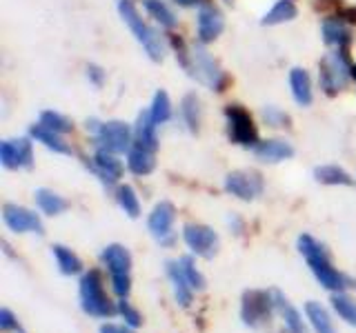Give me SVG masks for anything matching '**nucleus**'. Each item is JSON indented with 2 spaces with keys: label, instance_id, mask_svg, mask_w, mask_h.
I'll return each instance as SVG.
<instances>
[{
  "label": "nucleus",
  "instance_id": "obj_23",
  "mask_svg": "<svg viewBox=\"0 0 356 333\" xmlns=\"http://www.w3.org/2000/svg\"><path fill=\"white\" fill-rule=\"evenodd\" d=\"M127 166L136 176H149L156 166V151L145 149L140 144H131V149L127 151Z\"/></svg>",
  "mask_w": 356,
  "mask_h": 333
},
{
  "label": "nucleus",
  "instance_id": "obj_28",
  "mask_svg": "<svg viewBox=\"0 0 356 333\" xmlns=\"http://www.w3.org/2000/svg\"><path fill=\"white\" fill-rule=\"evenodd\" d=\"M278 316H281L287 333H309L307 320H303V314H300L292 302H287V300L278 307Z\"/></svg>",
  "mask_w": 356,
  "mask_h": 333
},
{
  "label": "nucleus",
  "instance_id": "obj_15",
  "mask_svg": "<svg viewBox=\"0 0 356 333\" xmlns=\"http://www.w3.org/2000/svg\"><path fill=\"white\" fill-rule=\"evenodd\" d=\"M222 29H225V18H222L220 9L214 5H200L198 18H196L198 42H203V44L214 42L222 33Z\"/></svg>",
  "mask_w": 356,
  "mask_h": 333
},
{
  "label": "nucleus",
  "instance_id": "obj_11",
  "mask_svg": "<svg viewBox=\"0 0 356 333\" xmlns=\"http://www.w3.org/2000/svg\"><path fill=\"white\" fill-rule=\"evenodd\" d=\"M174 220H176V209L172 203H167V200H163V203H159L152 214L147 218V229L152 236L159 240L163 247H172L176 236H174Z\"/></svg>",
  "mask_w": 356,
  "mask_h": 333
},
{
  "label": "nucleus",
  "instance_id": "obj_2",
  "mask_svg": "<svg viewBox=\"0 0 356 333\" xmlns=\"http://www.w3.org/2000/svg\"><path fill=\"white\" fill-rule=\"evenodd\" d=\"M118 14H120L122 20H125V25L129 27V31L134 33V38L143 44V49H145V53L149 56V60L161 62L165 58V53H167V44H165L161 33L143 20L136 5H134V0H118Z\"/></svg>",
  "mask_w": 356,
  "mask_h": 333
},
{
  "label": "nucleus",
  "instance_id": "obj_42",
  "mask_svg": "<svg viewBox=\"0 0 356 333\" xmlns=\"http://www.w3.org/2000/svg\"><path fill=\"white\" fill-rule=\"evenodd\" d=\"M176 5H181V7H196V5H200L203 0H174Z\"/></svg>",
  "mask_w": 356,
  "mask_h": 333
},
{
  "label": "nucleus",
  "instance_id": "obj_37",
  "mask_svg": "<svg viewBox=\"0 0 356 333\" xmlns=\"http://www.w3.org/2000/svg\"><path fill=\"white\" fill-rule=\"evenodd\" d=\"M116 314L122 318V322H125L127 327L131 329H138L143 325V316H140V311L136 307H131L127 302V298H118V302H116Z\"/></svg>",
  "mask_w": 356,
  "mask_h": 333
},
{
  "label": "nucleus",
  "instance_id": "obj_13",
  "mask_svg": "<svg viewBox=\"0 0 356 333\" xmlns=\"http://www.w3.org/2000/svg\"><path fill=\"white\" fill-rule=\"evenodd\" d=\"M0 162L5 169H29L33 164V147L29 138H11L0 142Z\"/></svg>",
  "mask_w": 356,
  "mask_h": 333
},
{
  "label": "nucleus",
  "instance_id": "obj_31",
  "mask_svg": "<svg viewBox=\"0 0 356 333\" xmlns=\"http://www.w3.org/2000/svg\"><path fill=\"white\" fill-rule=\"evenodd\" d=\"M298 14V9L296 5L292 3V0H276V5L267 11V14L263 16V25H283V22H289V20H294Z\"/></svg>",
  "mask_w": 356,
  "mask_h": 333
},
{
  "label": "nucleus",
  "instance_id": "obj_45",
  "mask_svg": "<svg viewBox=\"0 0 356 333\" xmlns=\"http://www.w3.org/2000/svg\"><path fill=\"white\" fill-rule=\"evenodd\" d=\"M225 3H227V5H232V3H234V0H225Z\"/></svg>",
  "mask_w": 356,
  "mask_h": 333
},
{
  "label": "nucleus",
  "instance_id": "obj_17",
  "mask_svg": "<svg viewBox=\"0 0 356 333\" xmlns=\"http://www.w3.org/2000/svg\"><path fill=\"white\" fill-rule=\"evenodd\" d=\"M321 33H323V42L337 49H348V44L352 42V29L341 16H330L323 20Z\"/></svg>",
  "mask_w": 356,
  "mask_h": 333
},
{
  "label": "nucleus",
  "instance_id": "obj_26",
  "mask_svg": "<svg viewBox=\"0 0 356 333\" xmlns=\"http://www.w3.org/2000/svg\"><path fill=\"white\" fill-rule=\"evenodd\" d=\"M51 253H54L56 264H58V271L63 275H78V273H83V260L78 258V255L70 247H65V244H54Z\"/></svg>",
  "mask_w": 356,
  "mask_h": 333
},
{
  "label": "nucleus",
  "instance_id": "obj_32",
  "mask_svg": "<svg viewBox=\"0 0 356 333\" xmlns=\"http://www.w3.org/2000/svg\"><path fill=\"white\" fill-rule=\"evenodd\" d=\"M181 118L185 122V127L192 133L200 129V100L196 94H187L181 100Z\"/></svg>",
  "mask_w": 356,
  "mask_h": 333
},
{
  "label": "nucleus",
  "instance_id": "obj_41",
  "mask_svg": "<svg viewBox=\"0 0 356 333\" xmlns=\"http://www.w3.org/2000/svg\"><path fill=\"white\" fill-rule=\"evenodd\" d=\"M100 333H136V331L127 325H111V322H107V325L100 327Z\"/></svg>",
  "mask_w": 356,
  "mask_h": 333
},
{
  "label": "nucleus",
  "instance_id": "obj_36",
  "mask_svg": "<svg viewBox=\"0 0 356 333\" xmlns=\"http://www.w3.org/2000/svg\"><path fill=\"white\" fill-rule=\"evenodd\" d=\"M40 125H44V127L56 131V133H60V136H63V133H70L74 129L72 120L67 116H63V114H58V111H42Z\"/></svg>",
  "mask_w": 356,
  "mask_h": 333
},
{
  "label": "nucleus",
  "instance_id": "obj_21",
  "mask_svg": "<svg viewBox=\"0 0 356 333\" xmlns=\"http://www.w3.org/2000/svg\"><path fill=\"white\" fill-rule=\"evenodd\" d=\"M303 311H305L307 325H309V329L314 331V333H337L330 311L323 307L321 302H316V300H309V302H305Z\"/></svg>",
  "mask_w": 356,
  "mask_h": 333
},
{
  "label": "nucleus",
  "instance_id": "obj_8",
  "mask_svg": "<svg viewBox=\"0 0 356 333\" xmlns=\"http://www.w3.org/2000/svg\"><path fill=\"white\" fill-rule=\"evenodd\" d=\"M225 118H227V136L234 144L238 147H256L259 140V129H256L252 116L238 105L225 107Z\"/></svg>",
  "mask_w": 356,
  "mask_h": 333
},
{
  "label": "nucleus",
  "instance_id": "obj_40",
  "mask_svg": "<svg viewBox=\"0 0 356 333\" xmlns=\"http://www.w3.org/2000/svg\"><path fill=\"white\" fill-rule=\"evenodd\" d=\"M87 78H89V80H92L96 87H103L107 74H105L103 67H98V65H87Z\"/></svg>",
  "mask_w": 356,
  "mask_h": 333
},
{
  "label": "nucleus",
  "instance_id": "obj_30",
  "mask_svg": "<svg viewBox=\"0 0 356 333\" xmlns=\"http://www.w3.org/2000/svg\"><path fill=\"white\" fill-rule=\"evenodd\" d=\"M332 309L345 325L356 327V298H352L350 293L339 291V293H332Z\"/></svg>",
  "mask_w": 356,
  "mask_h": 333
},
{
  "label": "nucleus",
  "instance_id": "obj_14",
  "mask_svg": "<svg viewBox=\"0 0 356 333\" xmlns=\"http://www.w3.org/2000/svg\"><path fill=\"white\" fill-rule=\"evenodd\" d=\"M3 220L14 233H38V236H42V233H44L40 216L36 214V211L25 209L20 205L7 203L3 207Z\"/></svg>",
  "mask_w": 356,
  "mask_h": 333
},
{
  "label": "nucleus",
  "instance_id": "obj_9",
  "mask_svg": "<svg viewBox=\"0 0 356 333\" xmlns=\"http://www.w3.org/2000/svg\"><path fill=\"white\" fill-rule=\"evenodd\" d=\"M94 140L100 149H107L111 153H125L134 144V131L122 120H109L100 122L98 131L94 133Z\"/></svg>",
  "mask_w": 356,
  "mask_h": 333
},
{
  "label": "nucleus",
  "instance_id": "obj_27",
  "mask_svg": "<svg viewBox=\"0 0 356 333\" xmlns=\"http://www.w3.org/2000/svg\"><path fill=\"white\" fill-rule=\"evenodd\" d=\"M33 196H36L38 209L47 216H60L67 211V207H70V203H67L63 196L51 191V189H36V194Z\"/></svg>",
  "mask_w": 356,
  "mask_h": 333
},
{
  "label": "nucleus",
  "instance_id": "obj_19",
  "mask_svg": "<svg viewBox=\"0 0 356 333\" xmlns=\"http://www.w3.org/2000/svg\"><path fill=\"white\" fill-rule=\"evenodd\" d=\"M134 144H140V147L152 151L159 149V125L152 118L149 109L140 111L136 118V125H134Z\"/></svg>",
  "mask_w": 356,
  "mask_h": 333
},
{
  "label": "nucleus",
  "instance_id": "obj_5",
  "mask_svg": "<svg viewBox=\"0 0 356 333\" xmlns=\"http://www.w3.org/2000/svg\"><path fill=\"white\" fill-rule=\"evenodd\" d=\"M100 260L107 266V273H109V284H111V291H114L116 298H127L131 291V253L127 251V247L114 242V244H107L100 253Z\"/></svg>",
  "mask_w": 356,
  "mask_h": 333
},
{
  "label": "nucleus",
  "instance_id": "obj_25",
  "mask_svg": "<svg viewBox=\"0 0 356 333\" xmlns=\"http://www.w3.org/2000/svg\"><path fill=\"white\" fill-rule=\"evenodd\" d=\"M316 182L327 185V187H350L354 182V178L339 164H321L314 169Z\"/></svg>",
  "mask_w": 356,
  "mask_h": 333
},
{
  "label": "nucleus",
  "instance_id": "obj_22",
  "mask_svg": "<svg viewBox=\"0 0 356 333\" xmlns=\"http://www.w3.org/2000/svg\"><path fill=\"white\" fill-rule=\"evenodd\" d=\"M289 87H292V96L296 100V105L300 107H309L312 100H314V92H312V80L309 74L300 67H294L289 71Z\"/></svg>",
  "mask_w": 356,
  "mask_h": 333
},
{
  "label": "nucleus",
  "instance_id": "obj_29",
  "mask_svg": "<svg viewBox=\"0 0 356 333\" xmlns=\"http://www.w3.org/2000/svg\"><path fill=\"white\" fill-rule=\"evenodd\" d=\"M143 7L156 22H159L161 27H165V29H174L176 27L178 18H176L172 7L167 5L165 0H143Z\"/></svg>",
  "mask_w": 356,
  "mask_h": 333
},
{
  "label": "nucleus",
  "instance_id": "obj_18",
  "mask_svg": "<svg viewBox=\"0 0 356 333\" xmlns=\"http://www.w3.org/2000/svg\"><path fill=\"white\" fill-rule=\"evenodd\" d=\"M254 155L259 158L261 162H270V164H276V162H283V160H289L294 155V147L289 144L287 140H278V138H272V140H261L259 144L254 147Z\"/></svg>",
  "mask_w": 356,
  "mask_h": 333
},
{
  "label": "nucleus",
  "instance_id": "obj_12",
  "mask_svg": "<svg viewBox=\"0 0 356 333\" xmlns=\"http://www.w3.org/2000/svg\"><path fill=\"white\" fill-rule=\"evenodd\" d=\"M183 240L194 255L200 258H211L218 249V236L216 231L207 225H198V222H189L183 227Z\"/></svg>",
  "mask_w": 356,
  "mask_h": 333
},
{
  "label": "nucleus",
  "instance_id": "obj_34",
  "mask_svg": "<svg viewBox=\"0 0 356 333\" xmlns=\"http://www.w3.org/2000/svg\"><path fill=\"white\" fill-rule=\"evenodd\" d=\"M178 266H181V271L185 275V280L189 282V287H192L194 291H203V289H205V275L198 271L196 260L192 258V255H183V258H178Z\"/></svg>",
  "mask_w": 356,
  "mask_h": 333
},
{
  "label": "nucleus",
  "instance_id": "obj_24",
  "mask_svg": "<svg viewBox=\"0 0 356 333\" xmlns=\"http://www.w3.org/2000/svg\"><path fill=\"white\" fill-rule=\"evenodd\" d=\"M29 136L36 142L44 144V147H47L49 151H54V153H72V147L60 138V133L47 129L44 125H40V122H38V125L29 127Z\"/></svg>",
  "mask_w": 356,
  "mask_h": 333
},
{
  "label": "nucleus",
  "instance_id": "obj_1",
  "mask_svg": "<svg viewBox=\"0 0 356 333\" xmlns=\"http://www.w3.org/2000/svg\"><path fill=\"white\" fill-rule=\"evenodd\" d=\"M296 247H298L300 255L305 258L312 275L316 278V282L323 289H327L330 293H339V291H345V289H356L354 278L339 271L337 266L332 264L330 253L325 251V247H323L314 236H309V233H300L298 240H296Z\"/></svg>",
  "mask_w": 356,
  "mask_h": 333
},
{
  "label": "nucleus",
  "instance_id": "obj_44",
  "mask_svg": "<svg viewBox=\"0 0 356 333\" xmlns=\"http://www.w3.org/2000/svg\"><path fill=\"white\" fill-rule=\"evenodd\" d=\"M352 80H356V65H352Z\"/></svg>",
  "mask_w": 356,
  "mask_h": 333
},
{
  "label": "nucleus",
  "instance_id": "obj_33",
  "mask_svg": "<svg viewBox=\"0 0 356 333\" xmlns=\"http://www.w3.org/2000/svg\"><path fill=\"white\" fill-rule=\"evenodd\" d=\"M116 200H118L120 209L125 211L129 218L140 216V200H138L136 189H134L131 185H120L116 189Z\"/></svg>",
  "mask_w": 356,
  "mask_h": 333
},
{
  "label": "nucleus",
  "instance_id": "obj_38",
  "mask_svg": "<svg viewBox=\"0 0 356 333\" xmlns=\"http://www.w3.org/2000/svg\"><path fill=\"white\" fill-rule=\"evenodd\" d=\"M261 116H263V120H265V125H267V127H274V129L289 127V116L285 114L283 109H278V107H274V105L263 107Z\"/></svg>",
  "mask_w": 356,
  "mask_h": 333
},
{
  "label": "nucleus",
  "instance_id": "obj_10",
  "mask_svg": "<svg viewBox=\"0 0 356 333\" xmlns=\"http://www.w3.org/2000/svg\"><path fill=\"white\" fill-rule=\"evenodd\" d=\"M265 189L263 176L259 171H229L225 176V191L232 194L234 198L245 200H256Z\"/></svg>",
  "mask_w": 356,
  "mask_h": 333
},
{
  "label": "nucleus",
  "instance_id": "obj_4",
  "mask_svg": "<svg viewBox=\"0 0 356 333\" xmlns=\"http://www.w3.org/2000/svg\"><path fill=\"white\" fill-rule=\"evenodd\" d=\"M185 71L200 85L211 89V92H225L227 76L222 71V67L211 58V53L205 49L203 42H196L194 47H189V62Z\"/></svg>",
  "mask_w": 356,
  "mask_h": 333
},
{
  "label": "nucleus",
  "instance_id": "obj_3",
  "mask_svg": "<svg viewBox=\"0 0 356 333\" xmlns=\"http://www.w3.org/2000/svg\"><path fill=\"white\" fill-rule=\"evenodd\" d=\"M78 293H81V309L87 316L92 318H111L116 314V305L111 302L105 293V282H103V273L98 269H89L81 275V287H78Z\"/></svg>",
  "mask_w": 356,
  "mask_h": 333
},
{
  "label": "nucleus",
  "instance_id": "obj_16",
  "mask_svg": "<svg viewBox=\"0 0 356 333\" xmlns=\"http://www.w3.org/2000/svg\"><path fill=\"white\" fill-rule=\"evenodd\" d=\"M87 164L107 187L116 185L122 178V162L118 160V153H111L107 149L96 147V153L89 158Z\"/></svg>",
  "mask_w": 356,
  "mask_h": 333
},
{
  "label": "nucleus",
  "instance_id": "obj_35",
  "mask_svg": "<svg viewBox=\"0 0 356 333\" xmlns=\"http://www.w3.org/2000/svg\"><path fill=\"white\" fill-rule=\"evenodd\" d=\"M149 114L156 120V125H165V122L172 118L170 96H167L165 92H156L154 94V100H152V107H149Z\"/></svg>",
  "mask_w": 356,
  "mask_h": 333
},
{
  "label": "nucleus",
  "instance_id": "obj_20",
  "mask_svg": "<svg viewBox=\"0 0 356 333\" xmlns=\"http://www.w3.org/2000/svg\"><path fill=\"white\" fill-rule=\"evenodd\" d=\"M165 273H167V278H170V282H172L176 302L181 305V307H189V305H192L194 289L189 287V282L185 280L181 266H178V260H167L165 262Z\"/></svg>",
  "mask_w": 356,
  "mask_h": 333
},
{
  "label": "nucleus",
  "instance_id": "obj_39",
  "mask_svg": "<svg viewBox=\"0 0 356 333\" xmlns=\"http://www.w3.org/2000/svg\"><path fill=\"white\" fill-rule=\"evenodd\" d=\"M0 331L3 333H25V329L20 327L18 318L14 316L11 309H0Z\"/></svg>",
  "mask_w": 356,
  "mask_h": 333
},
{
  "label": "nucleus",
  "instance_id": "obj_43",
  "mask_svg": "<svg viewBox=\"0 0 356 333\" xmlns=\"http://www.w3.org/2000/svg\"><path fill=\"white\" fill-rule=\"evenodd\" d=\"M229 225H234V229H236V233H241V231H243V222H241L238 218H232V220H229Z\"/></svg>",
  "mask_w": 356,
  "mask_h": 333
},
{
  "label": "nucleus",
  "instance_id": "obj_6",
  "mask_svg": "<svg viewBox=\"0 0 356 333\" xmlns=\"http://www.w3.org/2000/svg\"><path fill=\"white\" fill-rule=\"evenodd\" d=\"M352 80V65L345 49L330 51L318 62V83L327 96H337Z\"/></svg>",
  "mask_w": 356,
  "mask_h": 333
},
{
  "label": "nucleus",
  "instance_id": "obj_7",
  "mask_svg": "<svg viewBox=\"0 0 356 333\" xmlns=\"http://www.w3.org/2000/svg\"><path fill=\"white\" fill-rule=\"evenodd\" d=\"M274 314H278L274 289H270V291H263V289H252V291L243 293V300H241V320H243V325H248L252 329H259V327L267 325Z\"/></svg>",
  "mask_w": 356,
  "mask_h": 333
}]
</instances>
